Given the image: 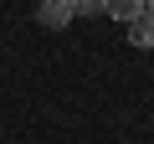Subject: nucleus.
I'll return each instance as SVG.
<instances>
[{
  "label": "nucleus",
  "mask_w": 154,
  "mask_h": 144,
  "mask_svg": "<svg viewBox=\"0 0 154 144\" xmlns=\"http://www.w3.org/2000/svg\"><path fill=\"white\" fill-rule=\"evenodd\" d=\"M149 11H154V0H149Z\"/></svg>",
  "instance_id": "obj_5"
},
{
  "label": "nucleus",
  "mask_w": 154,
  "mask_h": 144,
  "mask_svg": "<svg viewBox=\"0 0 154 144\" xmlns=\"http://www.w3.org/2000/svg\"><path fill=\"white\" fill-rule=\"evenodd\" d=\"M139 11H144V0H103V16H113V21H123V26H128Z\"/></svg>",
  "instance_id": "obj_3"
},
{
  "label": "nucleus",
  "mask_w": 154,
  "mask_h": 144,
  "mask_svg": "<svg viewBox=\"0 0 154 144\" xmlns=\"http://www.w3.org/2000/svg\"><path fill=\"white\" fill-rule=\"evenodd\" d=\"M72 16H103V0H67Z\"/></svg>",
  "instance_id": "obj_4"
},
{
  "label": "nucleus",
  "mask_w": 154,
  "mask_h": 144,
  "mask_svg": "<svg viewBox=\"0 0 154 144\" xmlns=\"http://www.w3.org/2000/svg\"><path fill=\"white\" fill-rule=\"evenodd\" d=\"M128 41H134L139 52H149V46H154V11H149V5L128 21Z\"/></svg>",
  "instance_id": "obj_2"
},
{
  "label": "nucleus",
  "mask_w": 154,
  "mask_h": 144,
  "mask_svg": "<svg viewBox=\"0 0 154 144\" xmlns=\"http://www.w3.org/2000/svg\"><path fill=\"white\" fill-rule=\"evenodd\" d=\"M36 21L46 31H62V26H72V5H67V0H41V5H36Z\"/></svg>",
  "instance_id": "obj_1"
}]
</instances>
